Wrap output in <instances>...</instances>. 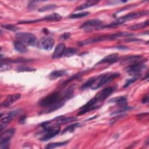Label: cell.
I'll use <instances>...</instances> for the list:
<instances>
[{"label": "cell", "instance_id": "cell-18", "mask_svg": "<svg viewBox=\"0 0 149 149\" xmlns=\"http://www.w3.org/2000/svg\"><path fill=\"white\" fill-rule=\"evenodd\" d=\"M67 74H68V72H66V70H54L49 74V79L52 80H56L58 78L66 76Z\"/></svg>", "mask_w": 149, "mask_h": 149}, {"label": "cell", "instance_id": "cell-42", "mask_svg": "<svg viewBox=\"0 0 149 149\" xmlns=\"http://www.w3.org/2000/svg\"><path fill=\"white\" fill-rule=\"evenodd\" d=\"M26 116H22L20 118L19 120V122L20 123H24L25 122V120H26Z\"/></svg>", "mask_w": 149, "mask_h": 149}, {"label": "cell", "instance_id": "cell-1", "mask_svg": "<svg viewBox=\"0 0 149 149\" xmlns=\"http://www.w3.org/2000/svg\"><path fill=\"white\" fill-rule=\"evenodd\" d=\"M148 14V11H140V12H131L130 13H128L125 16H123L122 17H120L118 19H116L115 21L112 22V23L106 24V25H103L100 26L97 30H101V29H104L107 28H112V27H117L120 24H123L124 23L126 22H129L132 20H134L135 19H137L138 17L147 15Z\"/></svg>", "mask_w": 149, "mask_h": 149}, {"label": "cell", "instance_id": "cell-6", "mask_svg": "<svg viewBox=\"0 0 149 149\" xmlns=\"http://www.w3.org/2000/svg\"><path fill=\"white\" fill-rule=\"evenodd\" d=\"M146 65L144 63V61L143 62H136L133 64L128 66L125 68V70L128 72L129 74L133 75H140V72L146 69Z\"/></svg>", "mask_w": 149, "mask_h": 149}, {"label": "cell", "instance_id": "cell-40", "mask_svg": "<svg viewBox=\"0 0 149 149\" xmlns=\"http://www.w3.org/2000/svg\"><path fill=\"white\" fill-rule=\"evenodd\" d=\"M142 102L143 104H146L148 102V94H147L142 99Z\"/></svg>", "mask_w": 149, "mask_h": 149}, {"label": "cell", "instance_id": "cell-31", "mask_svg": "<svg viewBox=\"0 0 149 149\" xmlns=\"http://www.w3.org/2000/svg\"><path fill=\"white\" fill-rule=\"evenodd\" d=\"M83 73V72H80V73H77V74H74V75L70 77H69V78L66 81H65L62 83V86H64L66 85L68 83H69V82L72 81V80H75V79H77L80 78V77L82 76Z\"/></svg>", "mask_w": 149, "mask_h": 149}, {"label": "cell", "instance_id": "cell-32", "mask_svg": "<svg viewBox=\"0 0 149 149\" xmlns=\"http://www.w3.org/2000/svg\"><path fill=\"white\" fill-rule=\"evenodd\" d=\"M139 76H140V75H136V76H134V77H133L130 79H127L125 81V83L123 87V88H126V87H129L130 84H132V83L135 82L139 78Z\"/></svg>", "mask_w": 149, "mask_h": 149}, {"label": "cell", "instance_id": "cell-20", "mask_svg": "<svg viewBox=\"0 0 149 149\" xmlns=\"http://www.w3.org/2000/svg\"><path fill=\"white\" fill-rule=\"evenodd\" d=\"M62 19V16L58 13H53L47 15L43 18L40 19V21H49V22H58Z\"/></svg>", "mask_w": 149, "mask_h": 149}, {"label": "cell", "instance_id": "cell-7", "mask_svg": "<svg viewBox=\"0 0 149 149\" xmlns=\"http://www.w3.org/2000/svg\"><path fill=\"white\" fill-rule=\"evenodd\" d=\"M102 24L103 22L101 20L98 19H94L85 22L81 25L80 28L85 29L86 31H93L97 30V29Z\"/></svg>", "mask_w": 149, "mask_h": 149}, {"label": "cell", "instance_id": "cell-24", "mask_svg": "<svg viewBox=\"0 0 149 149\" xmlns=\"http://www.w3.org/2000/svg\"><path fill=\"white\" fill-rule=\"evenodd\" d=\"M100 75L98 76H94V77H93L90 78L87 81H86L84 83H83V84L81 87V88L82 90H85L87 88L91 87L94 84H95L96 81L100 78Z\"/></svg>", "mask_w": 149, "mask_h": 149}, {"label": "cell", "instance_id": "cell-12", "mask_svg": "<svg viewBox=\"0 0 149 149\" xmlns=\"http://www.w3.org/2000/svg\"><path fill=\"white\" fill-rule=\"evenodd\" d=\"M21 97V94L19 93H16L8 95L5 100L2 103L1 107L3 108H8L13 103L18 100Z\"/></svg>", "mask_w": 149, "mask_h": 149}, {"label": "cell", "instance_id": "cell-25", "mask_svg": "<svg viewBox=\"0 0 149 149\" xmlns=\"http://www.w3.org/2000/svg\"><path fill=\"white\" fill-rule=\"evenodd\" d=\"M81 126V124L80 123H75L72 125H70L67 126L66 127L63 129V130L62 132V134H63L66 132H73L74 130Z\"/></svg>", "mask_w": 149, "mask_h": 149}, {"label": "cell", "instance_id": "cell-2", "mask_svg": "<svg viewBox=\"0 0 149 149\" xmlns=\"http://www.w3.org/2000/svg\"><path fill=\"white\" fill-rule=\"evenodd\" d=\"M15 37L17 40L22 42L26 45L34 46L36 44V37L32 33L19 32L16 34Z\"/></svg>", "mask_w": 149, "mask_h": 149}, {"label": "cell", "instance_id": "cell-22", "mask_svg": "<svg viewBox=\"0 0 149 149\" xmlns=\"http://www.w3.org/2000/svg\"><path fill=\"white\" fill-rule=\"evenodd\" d=\"M108 102H115L118 105L123 107L126 105L127 104V98L126 96H120L115 98H113L108 100Z\"/></svg>", "mask_w": 149, "mask_h": 149}, {"label": "cell", "instance_id": "cell-28", "mask_svg": "<svg viewBox=\"0 0 149 149\" xmlns=\"http://www.w3.org/2000/svg\"><path fill=\"white\" fill-rule=\"evenodd\" d=\"M78 52V50L76 48H68L65 49L63 56L66 57L72 56L75 54H76Z\"/></svg>", "mask_w": 149, "mask_h": 149}, {"label": "cell", "instance_id": "cell-38", "mask_svg": "<svg viewBox=\"0 0 149 149\" xmlns=\"http://www.w3.org/2000/svg\"><path fill=\"white\" fill-rule=\"evenodd\" d=\"M9 145V141H5L0 142V148L1 149H5L8 148Z\"/></svg>", "mask_w": 149, "mask_h": 149}, {"label": "cell", "instance_id": "cell-4", "mask_svg": "<svg viewBox=\"0 0 149 149\" xmlns=\"http://www.w3.org/2000/svg\"><path fill=\"white\" fill-rule=\"evenodd\" d=\"M61 98L60 94L58 92H55L52 93L49 95H48L47 97L43 98L39 101V105L41 107L47 108L56 102L58 101Z\"/></svg>", "mask_w": 149, "mask_h": 149}, {"label": "cell", "instance_id": "cell-10", "mask_svg": "<svg viewBox=\"0 0 149 149\" xmlns=\"http://www.w3.org/2000/svg\"><path fill=\"white\" fill-rule=\"evenodd\" d=\"M115 89V88L113 87H109L107 88H105L103 90H101L95 96V97L97 98L98 102L104 101L105 100H106L109 96H110L112 94Z\"/></svg>", "mask_w": 149, "mask_h": 149}, {"label": "cell", "instance_id": "cell-36", "mask_svg": "<svg viewBox=\"0 0 149 149\" xmlns=\"http://www.w3.org/2000/svg\"><path fill=\"white\" fill-rule=\"evenodd\" d=\"M127 115V114L126 113H124V114H120L119 115H117L116 116H114L113 118H112L111 120H110V124L111 125H112L115 122H117L118 120L125 117Z\"/></svg>", "mask_w": 149, "mask_h": 149}, {"label": "cell", "instance_id": "cell-34", "mask_svg": "<svg viewBox=\"0 0 149 149\" xmlns=\"http://www.w3.org/2000/svg\"><path fill=\"white\" fill-rule=\"evenodd\" d=\"M16 70L19 72H30L35 71L36 69L30 67H27V66H19L16 68Z\"/></svg>", "mask_w": 149, "mask_h": 149}, {"label": "cell", "instance_id": "cell-9", "mask_svg": "<svg viewBox=\"0 0 149 149\" xmlns=\"http://www.w3.org/2000/svg\"><path fill=\"white\" fill-rule=\"evenodd\" d=\"M20 112H21V111L20 109L14 110V111H10L6 116H4L3 118H2L1 120V131L2 132L4 127H5V126L8 123H9L15 117H16L17 115L20 114Z\"/></svg>", "mask_w": 149, "mask_h": 149}, {"label": "cell", "instance_id": "cell-17", "mask_svg": "<svg viewBox=\"0 0 149 149\" xmlns=\"http://www.w3.org/2000/svg\"><path fill=\"white\" fill-rule=\"evenodd\" d=\"M15 132V129H10L5 131L3 133L1 134L0 138V142L5 141H9L11 137L14 135Z\"/></svg>", "mask_w": 149, "mask_h": 149}, {"label": "cell", "instance_id": "cell-16", "mask_svg": "<svg viewBox=\"0 0 149 149\" xmlns=\"http://www.w3.org/2000/svg\"><path fill=\"white\" fill-rule=\"evenodd\" d=\"M119 58V54L118 53H113L108 55H107L101 61H100L97 64H102V63H112L117 61Z\"/></svg>", "mask_w": 149, "mask_h": 149}, {"label": "cell", "instance_id": "cell-29", "mask_svg": "<svg viewBox=\"0 0 149 149\" xmlns=\"http://www.w3.org/2000/svg\"><path fill=\"white\" fill-rule=\"evenodd\" d=\"M133 107H128V106H123V107H121V108L117 110V111H113L112 112H111L110 113V115H118V114H120V113H122L124 112H126L129 110H130L132 109H133Z\"/></svg>", "mask_w": 149, "mask_h": 149}, {"label": "cell", "instance_id": "cell-3", "mask_svg": "<svg viewBox=\"0 0 149 149\" xmlns=\"http://www.w3.org/2000/svg\"><path fill=\"white\" fill-rule=\"evenodd\" d=\"M120 74L119 73H113L111 74H101L100 76V78L98 79V82L97 84H94L91 88L92 89H97L101 86L109 83L110 81L114 80L115 78H117L120 76Z\"/></svg>", "mask_w": 149, "mask_h": 149}, {"label": "cell", "instance_id": "cell-27", "mask_svg": "<svg viewBox=\"0 0 149 149\" xmlns=\"http://www.w3.org/2000/svg\"><path fill=\"white\" fill-rule=\"evenodd\" d=\"M68 142H69V141L67 140V141H61V142L49 143L45 147V148H48V149H51V148H54L63 146L66 145Z\"/></svg>", "mask_w": 149, "mask_h": 149}, {"label": "cell", "instance_id": "cell-23", "mask_svg": "<svg viewBox=\"0 0 149 149\" xmlns=\"http://www.w3.org/2000/svg\"><path fill=\"white\" fill-rule=\"evenodd\" d=\"M98 3V1H88L79 6H78L77 8H75V11H79V10H81L83 9H85L86 8L91 7L95 5L97 3Z\"/></svg>", "mask_w": 149, "mask_h": 149}, {"label": "cell", "instance_id": "cell-39", "mask_svg": "<svg viewBox=\"0 0 149 149\" xmlns=\"http://www.w3.org/2000/svg\"><path fill=\"white\" fill-rule=\"evenodd\" d=\"M70 36H71V34L69 32H66L62 34V36H61V38L63 40H67L70 37Z\"/></svg>", "mask_w": 149, "mask_h": 149}, {"label": "cell", "instance_id": "cell-37", "mask_svg": "<svg viewBox=\"0 0 149 149\" xmlns=\"http://www.w3.org/2000/svg\"><path fill=\"white\" fill-rule=\"evenodd\" d=\"M2 27H3L4 29L8 30H10V31H16L19 29L18 27H16L15 26H14L13 24H10L2 25Z\"/></svg>", "mask_w": 149, "mask_h": 149}, {"label": "cell", "instance_id": "cell-11", "mask_svg": "<svg viewBox=\"0 0 149 149\" xmlns=\"http://www.w3.org/2000/svg\"><path fill=\"white\" fill-rule=\"evenodd\" d=\"M54 45V40L52 37H43L39 41V45L41 48L48 51L51 50Z\"/></svg>", "mask_w": 149, "mask_h": 149}, {"label": "cell", "instance_id": "cell-8", "mask_svg": "<svg viewBox=\"0 0 149 149\" xmlns=\"http://www.w3.org/2000/svg\"><path fill=\"white\" fill-rule=\"evenodd\" d=\"M98 102V101L97 98L94 97L92 99H91L90 101H88L86 104H84L83 106L81 107L80 108V111L78 112V115H81L84 113H86L87 112H90L97 108V107L95 105L96 103Z\"/></svg>", "mask_w": 149, "mask_h": 149}, {"label": "cell", "instance_id": "cell-5", "mask_svg": "<svg viewBox=\"0 0 149 149\" xmlns=\"http://www.w3.org/2000/svg\"><path fill=\"white\" fill-rule=\"evenodd\" d=\"M61 131V129L59 126L55 125L53 126H47L44 127V132H45L44 135L40 138V140L46 141L57 135Z\"/></svg>", "mask_w": 149, "mask_h": 149}, {"label": "cell", "instance_id": "cell-21", "mask_svg": "<svg viewBox=\"0 0 149 149\" xmlns=\"http://www.w3.org/2000/svg\"><path fill=\"white\" fill-rule=\"evenodd\" d=\"M77 120V118L74 116H69V117H65V118H61L59 119L56 120L54 125H62L63 124L73 122L74 121H76Z\"/></svg>", "mask_w": 149, "mask_h": 149}, {"label": "cell", "instance_id": "cell-13", "mask_svg": "<svg viewBox=\"0 0 149 149\" xmlns=\"http://www.w3.org/2000/svg\"><path fill=\"white\" fill-rule=\"evenodd\" d=\"M65 101H66L62 97H61L60 100L58 101H57L55 103H54V104L47 107V109H45L42 113H50V112H52L55 111H56L64 105Z\"/></svg>", "mask_w": 149, "mask_h": 149}, {"label": "cell", "instance_id": "cell-14", "mask_svg": "<svg viewBox=\"0 0 149 149\" xmlns=\"http://www.w3.org/2000/svg\"><path fill=\"white\" fill-rule=\"evenodd\" d=\"M109 40V36H101V37H97L95 38H91L90 39H87L82 41H80L79 42V45L80 46H83L84 45L87 44H90L97 42H100V41H103L105 40Z\"/></svg>", "mask_w": 149, "mask_h": 149}, {"label": "cell", "instance_id": "cell-30", "mask_svg": "<svg viewBox=\"0 0 149 149\" xmlns=\"http://www.w3.org/2000/svg\"><path fill=\"white\" fill-rule=\"evenodd\" d=\"M88 12H84L80 13H72L69 16V17L70 19H77V18H81L85 16H87L89 15Z\"/></svg>", "mask_w": 149, "mask_h": 149}, {"label": "cell", "instance_id": "cell-15", "mask_svg": "<svg viewBox=\"0 0 149 149\" xmlns=\"http://www.w3.org/2000/svg\"><path fill=\"white\" fill-rule=\"evenodd\" d=\"M65 49H66V46L64 43L58 44L56 45V47L52 54V58L57 59V58H61L62 56L63 55Z\"/></svg>", "mask_w": 149, "mask_h": 149}, {"label": "cell", "instance_id": "cell-26", "mask_svg": "<svg viewBox=\"0 0 149 149\" xmlns=\"http://www.w3.org/2000/svg\"><path fill=\"white\" fill-rule=\"evenodd\" d=\"M148 25V20H147L146 21L142 22V23H137L136 24L133 25L130 27H129V29L130 30H139L140 29H143L146 26H147Z\"/></svg>", "mask_w": 149, "mask_h": 149}, {"label": "cell", "instance_id": "cell-19", "mask_svg": "<svg viewBox=\"0 0 149 149\" xmlns=\"http://www.w3.org/2000/svg\"><path fill=\"white\" fill-rule=\"evenodd\" d=\"M13 46L17 51H18L20 53L24 54L27 52V48L26 47V45L25 44L23 43L21 41H19L18 40L15 41L13 42Z\"/></svg>", "mask_w": 149, "mask_h": 149}, {"label": "cell", "instance_id": "cell-33", "mask_svg": "<svg viewBox=\"0 0 149 149\" xmlns=\"http://www.w3.org/2000/svg\"><path fill=\"white\" fill-rule=\"evenodd\" d=\"M57 7V6L55 4H49L45 6H44L42 7H41V8H40L38 9L39 12H45V11H48V10H52L55 8H56Z\"/></svg>", "mask_w": 149, "mask_h": 149}, {"label": "cell", "instance_id": "cell-35", "mask_svg": "<svg viewBox=\"0 0 149 149\" xmlns=\"http://www.w3.org/2000/svg\"><path fill=\"white\" fill-rule=\"evenodd\" d=\"M11 66L7 62H3L2 61H1V72H3V71H6V70H10L11 69Z\"/></svg>", "mask_w": 149, "mask_h": 149}, {"label": "cell", "instance_id": "cell-41", "mask_svg": "<svg viewBox=\"0 0 149 149\" xmlns=\"http://www.w3.org/2000/svg\"><path fill=\"white\" fill-rule=\"evenodd\" d=\"M116 48L119 49H121V50H127L129 49V48L126 47V46H124V45H120V46H117Z\"/></svg>", "mask_w": 149, "mask_h": 149}]
</instances>
